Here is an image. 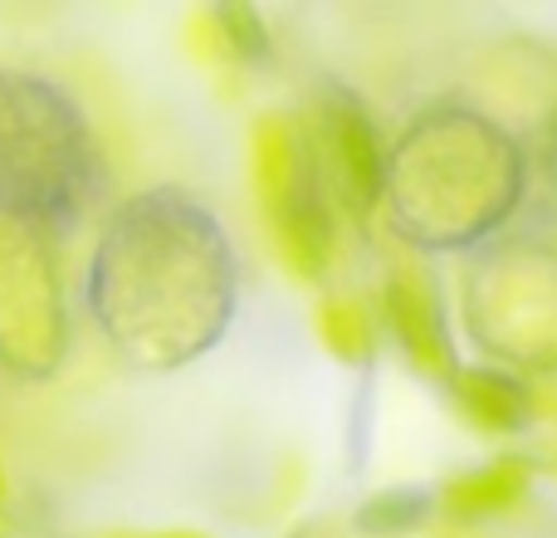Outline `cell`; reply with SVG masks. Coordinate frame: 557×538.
I'll use <instances>...</instances> for the list:
<instances>
[{"label":"cell","instance_id":"6da1fadb","mask_svg":"<svg viewBox=\"0 0 557 538\" xmlns=\"http://www.w3.org/2000/svg\"><path fill=\"white\" fill-rule=\"evenodd\" d=\"M94 308L133 363H191L235 314V250L221 221L186 192L133 196L98 245Z\"/></svg>","mask_w":557,"mask_h":538},{"label":"cell","instance_id":"7a4b0ae2","mask_svg":"<svg viewBox=\"0 0 557 538\" xmlns=\"http://www.w3.org/2000/svg\"><path fill=\"white\" fill-rule=\"evenodd\" d=\"M529 196V147L504 118L435 98L386 147V216L425 255H470L504 235Z\"/></svg>","mask_w":557,"mask_h":538},{"label":"cell","instance_id":"3957f363","mask_svg":"<svg viewBox=\"0 0 557 538\" xmlns=\"http://www.w3.org/2000/svg\"><path fill=\"white\" fill-rule=\"evenodd\" d=\"M460 318L470 343L513 377L557 372V235L504 231L465 255Z\"/></svg>","mask_w":557,"mask_h":538},{"label":"cell","instance_id":"277c9868","mask_svg":"<svg viewBox=\"0 0 557 538\" xmlns=\"http://www.w3.org/2000/svg\"><path fill=\"white\" fill-rule=\"evenodd\" d=\"M255 192L284 265L318 284L337 250V206L304 118L264 113L255 123Z\"/></svg>","mask_w":557,"mask_h":538},{"label":"cell","instance_id":"5b68a950","mask_svg":"<svg viewBox=\"0 0 557 538\" xmlns=\"http://www.w3.org/2000/svg\"><path fill=\"white\" fill-rule=\"evenodd\" d=\"M308 137H313V152L318 167H323L327 192H333L337 216H347L352 225H367L386 201V143L376 133L367 103L337 78L318 84Z\"/></svg>","mask_w":557,"mask_h":538},{"label":"cell","instance_id":"8992f818","mask_svg":"<svg viewBox=\"0 0 557 538\" xmlns=\"http://www.w3.org/2000/svg\"><path fill=\"white\" fill-rule=\"evenodd\" d=\"M382 323L392 328L401 357L431 382H450L460 357L450 343V323H445V304L435 289L431 269L421 265H392L382 284Z\"/></svg>","mask_w":557,"mask_h":538},{"label":"cell","instance_id":"52a82bcc","mask_svg":"<svg viewBox=\"0 0 557 538\" xmlns=\"http://www.w3.org/2000/svg\"><path fill=\"white\" fill-rule=\"evenodd\" d=\"M450 392V406L465 416V426L484 436H513L529 426L533 416V392L523 377L504 372V367L490 363H470V367H455V377L445 382Z\"/></svg>","mask_w":557,"mask_h":538},{"label":"cell","instance_id":"ba28073f","mask_svg":"<svg viewBox=\"0 0 557 538\" xmlns=\"http://www.w3.org/2000/svg\"><path fill=\"white\" fill-rule=\"evenodd\" d=\"M533 461L529 455H499L490 465H474V470L455 475L435 490V514L455 524H484V519H499L509 514L523 494L533 490Z\"/></svg>","mask_w":557,"mask_h":538},{"label":"cell","instance_id":"9c48e42d","mask_svg":"<svg viewBox=\"0 0 557 538\" xmlns=\"http://www.w3.org/2000/svg\"><path fill=\"white\" fill-rule=\"evenodd\" d=\"M318 338L343 363H367L376 347V314L357 294H337L318 308Z\"/></svg>","mask_w":557,"mask_h":538},{"label":"cell","instance_id":"30bf717a","mask_svg":"<svg viewBox=\"0 0 557 538\" xmlns=\"http://www.w3.org/2000/svg\"><path fill=\"white\" fill-rule=\"evenodd\" d=\"M435 514V494L431 490H382L362 504L357 514V529L372 538H401L416 534L425 519Z\"/></svg>","mask_w":557,"mask_h":538},{"label":"cell","instance_id":"8fae6325","mask_svg":"<svg viewBox=\"0 0 557 538\" xmlns=\"http://www.w3.org/2000/svg\"><path fill=\"white\" fill-rule=\"evenodd\" d=\"M211 25H215L221 49L231 59H240V64L260 69V64H270V59H274L270 25H264V15L255 5H215L211 10Z\"/></svg>","mask_w":557,"mask_h":538},{"label":"cell","instance_id":"7c38bea8","mask_svg":"<svg viewBox=\"0 0 557 538\" xmlns=\"http://www.w3.org/2000/svg\"><path fill=\"white\" fill-rule=\"evenodd\" d=\"M539 176H543V196H548V211L557 216V103L543 118V137H539Z\"/></svg>","mask_w":557,"mask_h":538},{"label":"cell","instance_id":"4fadbf2b","mask_svg":"<svg viewBox=\"0 0 557 538\" xmlns=\"http://www.w3.org/2000/svg\"><path fill=\"white\" fill-rule=\"evenodd\" d=\"M152 538H201V534H152Z\"/></svg>","mask_w":557,"mask_h":538}]
</instances>
